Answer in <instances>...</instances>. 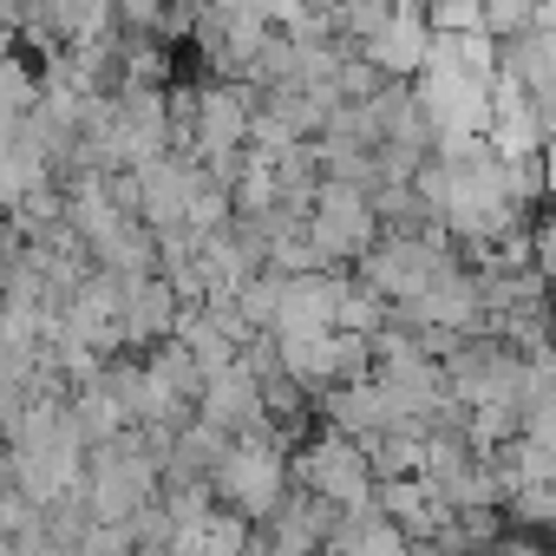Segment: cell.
Listing matches in <instances>:
<instances>
[{
	"label": "cell",
	"mask_w": 556,
	"mask_h": 556,
	"mask_svg": "<svg viewBox=\"0 0 556 556\" xmlns=\"http://www.w3.org/2000/svg\"><path fill=\"white\" fill-rule=\"evenodd\" d=\"M289 478L295 471H289L282 445H275V432H249V439L229 445V458L216 465L210 491L223 504H236V517H275V510H282V497H289Z\"/></svg>",
	"instance_id": "1"
},
{
	"label": "cell",
	"mask_w": 556,
	"mask_h": 556,
	"mask_svg": "<svg viewBox=\"0 0 556 556\" xmlns=\"http://www.w3.org/2000/svg\"><path fill=\"white\" fill-rule=\"evenodd\" d=\"M302 229H308V242H315L328 262L367 255V249L380 242V216H374V197H367V190H354V184H328V177H321V190H315V203H308Z\"/></svg>",
	"instance_id": "2"
},
{
	"label": "cell",
	"mask_w": 556,
	"mask_h": 556,
	"mask_svg": "<svg viewBox=\"0 0 556 556\" xmlns=\"http://www.w3.org/2000/svg\"><path fill=\"white\" fill-rule=\"evenodd\" d=\"M302 484H308V497H321V504H334L341 517H354V510H374L367 497H374V471H367V452H361V439H341V432H328L321 445H308L295 465H289Z\"/></svg>",
	"instance_id": "3"
},
{
	"label": "cell",
	"mask_w": 556,
	"mask_h": 556,
	"mask_svg": "<svg viewBox=\"0 0 556 556\" xmlns=\"http://www.w3.org/2000/svg\"><path fill=\"white\" fill-rule=\"evenodd\" d=\"M341 289H348V275H334V268H315V275H289V282H282V308H275V341L334 334V315H341Z\"/></svg>",
	"instance_id": "4"
},
{
	"label": "cell",
	"mask_w": 556,
	"mask_h": 556,
	"mask_svg": "<svg viewBox=\"0 0 556 556\" xmlns=\"http://www.w3.org/2000/svg\"><path fill=\"white\" fill-rule=\"evenodd\" d=\"M361 60L380 73V79H419V66L432 60V27H426V14L419 8H393L387 14V27L361 47Z\"/></svg>",
	"instance_id": "5"
},
{
	"label": "cell",
	"mask_w": 556,
	"mask_h": 556,
	"mask_svg": "<svg viewBox=\"0 0 556 556\" xmlns=\"http://www.w3.org/2000/svg\"><path fill=\"white\" fill-rule=\"evenodd\" d=\"M536 27V0H484V34L491 40H517Z\"/></svg>",
	"instance_id": "6"
}]
</instances>
